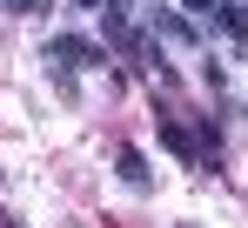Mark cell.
Here are the masks:
<instances>
[{
    "label": "cell",
    "instance_id": "1",
    "mask_svg": "<svg viewBox=\"0 0 248 228\" xmlns=\"http://www.w3.org/2000/svg\"><path fill=\"white\" fill-rule=\"evenodd\" d=\"M41 67H47V81H54L61 101H81V74L108 67V47H101L94 34H54L41 47Z\"/></svg>",
    "mask_w": 248,
    "mask_h": 228
},
{
    "label": "cell",
    "instance_id": "2",
    "mask_svg": "<svg viewBox=\"0 0 248 228\" xmlns=\"http://www.w3.org/2000/svg\"><path fill=\"white\" fill-rule=\"evenodd\" d=\"M148 34L161 40V47H202V20H188L181 7H148Z\"/></svg>",
    "mask_w": 248,
    "mask_h": 228
},
{
    "label": "cell",
    "instance_id": "3",
    "mask_svg": "<svg viewBox=\"0 0 248 228\" xmlns=\"http://www.w3.org/2000/svg\"><path fill=\"white\" fill-rule=\"evenodd\" d=\"M155 134H161V148H168V154H181L188 168H202V141H195V128H188L181 114H161V121H155Z\"/></svg>",
    "mask_w": 248,
    "mask_h": 228
},
{
    "label": "cell",
    "instance_id": "4",
    "mask_svg": "<svg viewBox=\"0 0 248 228\" xmlns=\"http://www.w3.org/2000/svg\"><path fill=\"white\" fill-rule=\"evenodd\" d=\"M114 175H121L127 188L155 195V161H148V154H141V148H121V154H114Z\"/></svg>",
    "mask_w": 248,
    "mask_h": 228
},
{
    "label": "cell",
    "instance_id": "5",
    "mask_svg": "<svg viewBox=\"0 0 248 228\" xmlns=\"http://www.w3.org/2000/svg\"><path fill=\"white\" fill-rule=\"evenodd\" d=\"M215 27L228 40H248V0H221V14H215Z\"/></svg>",
    "mask_w": 248,
    "mask_h": 228
},
{
    "label": "cell",
    "instance_id": "6",
    "mask_svg": "<svg viewBox=\"0 0 248 228\" xmlns=\"http://www.w3.org/2000/svg\"><path fill=\"white\" fill-rule=\"evenodd\" d=\"M54 0H7V14H20V20H41Z\"/></svg>",
    "mask_w": 248,
    "mask_h": 228
},
{
    "label": "cell",
    "instance_id": "7",
    "mask_svg": "<svg viewBox=\"0 0 248 228\" xmlns=\"http://www.w3.org/2000/svg\"><path fill=\"white\" fill-rule=\"evenodd\" d=\"M181 14H188V20H215V14H221V0H181Z\"/></svg>",
    "mask_w": 248,
    "mask_h": 228
},
{
    "label": "cell",
    "instance_id": "8",
    "mask_svg": "<svg viewBox=\"0 0 248 228\" xmlns=\"http://www.w3.org/2000/svg\"><path fill=\"white\" fill-rule=\"evenodd\" d=\"M74 14H108V0H67Z\"/></svg>",
    "mask_w": 248,
    "mask_h": 228
},
{
    "label": "cell",
    "instance_id": "9",
    "mask_svg": "<svg viewBox=\"0 0 248 228\" xmlns=\"http://www.w3.org/2000/svg\"><path fill=\"white\" fill-rule=\"evenodd\" d=\"M0 228H27V222H20V215H14V208H0Z\"/></svg>",
    "mask_w": 248,
    "mask_h": 228
}]
</instances>
